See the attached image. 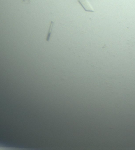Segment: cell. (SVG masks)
Returning a JSON list of instances; mask_svg holds the SVG:
<instances>
[{"mask_svg": "<svg viewBox=\"0 0 135 150\" xmlns=\"http://www.w3.org/2000/svg\"><path fill=\"white\" fill-rule=\"evenodd\" d=\"M53 24H54V22L53 21H51L50 23V25L49 29V31H48V35L47 37V41H49L50 40V36L51 35V33H52V29H53Z\"/></svg>", "mask_w": 135, "mask_h": 150, "instance_id": "obj_2", "label": "cell"}, {"mask_svg": "<svg viewBox=\"0 0 135 150\" xmlns=\"http://www.w3.org/2000/svg\"><path fill=\"white\" fill-rule=\"evenodd\" d=\"M78 2L80 4L84 10L87 12H94V9L88 0H78Z\"/></svg>", "mask_w": 135, "mask_h": 150, "instance_id": "obj_1", "label": "cell"}, {"mask_svg": "<svg viewBox=\"0 0 135 150\" xmlns=\"http://www.w3.org/2000/svg\"><path fill=\"white\" fill-rule=\"evenodd\" d=\"M20 1H21L22 2L26 4H29L31 2V0H20Z\"/></svg>", "mask_w": 135, "mask_h": 150, "instance_id": "obj_3", "label": "cell"}]
</instances>
